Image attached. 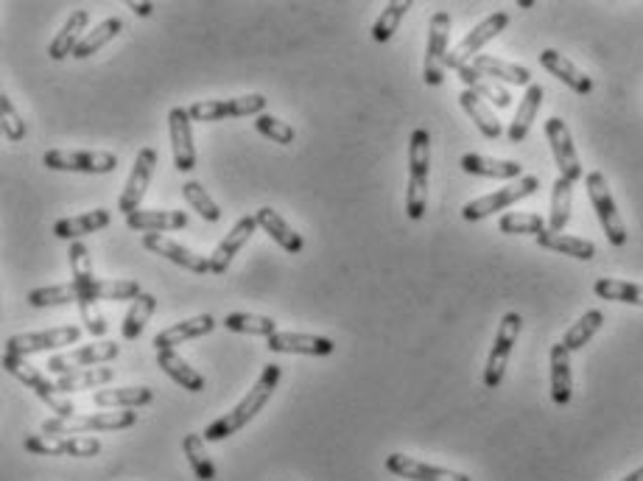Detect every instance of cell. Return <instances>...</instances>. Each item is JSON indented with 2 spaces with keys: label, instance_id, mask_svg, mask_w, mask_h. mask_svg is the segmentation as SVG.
Here are the masks:
<instances>
[{
  "label": "cell",
  "instance_id": "1",
  "mask_svg": "<svg viewBox=\"0 0 643 481\" xmlns=\"http://www.w3.org/2000/svg\"><path fill=\"white\" fill-rule=\"evenodd\" d=\"M280 375H283V370H280L277 364L263 367L258 381H255V386L244 395V400H241L238 406H233L227 414H221L219 420H213V423L205 428V442L227 440V437L238 434L244 426H249V423L258 417V412H263V406L272 400L274 389L280 384Z\"/></svg>",
  "mask_w": 643,
  "mask_h": 481
},
{
  "label": "cell",
  "instance_id": "2",
  "mask_svg": "<svg viewBox=\"0 0 643 481\" xmlns=\"http://www.w3.org/2000/svg\"><path fill=\"white\" fill-rule=\"evenodd\" d=\"M428 174H431V135L428 129H414L409 140V188H406V213L420 221L428 207Z\"/></svg>",
  "mask_w": 643,
  "mask_h": 481
},
{
  "label": "cell",
  "instance_id": "3",
  "mask_svg": "<svg viewBox=\"0 0 643 481\" xmlns=\"http://www.w3.org/2000/svg\"><path fill=\"white\" fill-rule=\"evenodd\" d=\"M3 370L9 372V375H14L17 381H23L42 403H48V409H51L56 417H76V406H73L68 398H62V392L56 389V384L48 381V375L42 370H37L34 364H28L26 358L3 353Z\"/></svg>",
  "mask_w": 643,
  "mask_h": 481
},
{
  "label": "cell",
  "instance_id": "4",
  "mask_svg": "<svg viewBox=\"0 0 643 481\" xmlns=\"http://www.w3.org/2000/svg\"><path fill=\"white\" fill-rule=\"evenodd\" d=\"M137 423V412L121 409V412L101 414H76V417H51L42 423V434L51 437H70V434H87V431H121Z\"/></svg>",
  "mask_w": 643,
  "mask_h": 481
},
{
  "label": "cell",
  "instance_id": "5",
  "mask_svg": "<svg viewBox=\"0 0 643 481\" xmlns=\"http://www.w3.org/2000/svg\"><path fill=\"white\" fill-rule=\"evenodd\" d=\"M585 188H588L590 205L596 210V216L602 221V230L607 235V241L613 247H624L627 244V227H624V219L618 213L616 199L610 193V185H607V177L602 171H590L585 177Z\"/></svg>",
  "mask_w": 643,
  "mask_h": 481
},
{
  "label": "cell",
  "instance_id": "6",
  "mask_svg": "<svg viewBox=\"0 0 643 481\" xmlns=\"http://www.w3.org/2000/svg\"><path fill=\"white\" fill-rule=\"evenodd\" d=\"M520 328H523V317H520V314H515V311L504 314L501 325H498V333H495V342L493 350H490V358H487V367H484V386H487V389H498L501 381H504L509 356H512V347L518 342Z\"/></svg>",
  "mask_w": 643,
  "mask_h": 481
},
{
  "label": "cell",
  "instance_id": "7",
  "mask_svg": "<svg viewBox=\"0 0 643 481\" xmlns=\"http://www.w3.org/2000/svg\"><path fill=\"white\" fill-rule=\"evenodd\" d=\"M537 191H540V179L529 174V177H520L515 185H507L501 191L487 193V196H479V199L467 202L462 207V216L467 221H481L498 213V210H507V207H512L515 202H520V199H526V196H532Z\"/></svg>",
  "mask_w": 643,
  "mask_h": 481
},
{
  "label": "cell",
  "instance_id": "8",
  "mask_svg": "<svg viewBox=\"0 0 643 481\" xmlns=\"http://www.w3.org/2000/svg\"><path fill=\"white\" fill-rule=\"evenodd\" d=\"M448 40H451V14L437 12L428 26V45H425L423 79L428 87L445 82V59H448Z\"/></svg>",
  "mask_w": 643,
  "mask_h": 481
},
{
  "label": "cell",
  "instance_id": "9",
  "mask_svg": "<svg viewBox=\"0 0 643 481\" xmlns=\"http://www.w3.org/2000/svg\"><path fill=\"white\" fill-rule=\"evenodd\" d=\"M42 165L51 171H73V174H112L118 168V154L51 149L42 154Z\"/></svg>",
  "mask_w": 643,
  "mask_h": 481
},
{
  "label": "cell",
  "instance_id": "10",
  "mask_svg": "<svg viewBox=\"0 0 643 481\" xmlns=\"http://www.w3.org/2000/svg\"><path fill=\"white\" fill-rule=\"evenodd\" d=\"M509 26V14L507 12H495L490 14L487 20H481L479 26L473 28L470 34H467L465 40L459 42L456 48H451L448 51V59H445V68L451 70H459L465 68V65H470L476 56H479V51L487 45V42H493L504 28Z\"/></svg>",
  "mask_w": 643,
  "mask_h": 481
},
{
  "label": "cell",
  "instance_id": "11",
  "mask_svg": "<svg viewBox=\"0 0 643 481\" xmlns=\"http://www.w3.org/2000/svg\"><path fill=\"white\" fill-rule=\"evenodd\" d=\"M82 339V328L76 325H65V328L40 330V333H14L6 339V353L12 356H34V353H48V350H59L65 344H76Z\"/></svg>",
  "mask_w": 643,
  "mask_h": 481
},
{
  "label": "cell",
  "instance_id": "12",
  "mask_svg": "<svg viewBox=\"0 0 643 481\" xmlns=\"http://www.w3.org/2000/svg\"><path fill=\"white\" fill-rule=\"evenodd\" d=\"M193 121H224V118H241V115H263L266 112V98L260 93L238 98H210V101H196L188 107Z\"/></svg>",
  "mask_w": 643,
  "mask_h": 481
},
{
  "label": "cell",
  "instance_id": "13",
  "mask_svg": "<svg viewBox=\"0 0 643 481\" xmlns=\"http://www.w3.org/2000/svg\"><path fill=\"white\" fill-rule=\"evenodd\" d=\"M118 353H121V347L115 342L84 344V347H76V350L62 353V356H51L45 367H48V372H56L62 378V375H70V372L101 367V364H107L112 358H118Z\"/></svg>",
  "mask_w": 643,
  "mask_h": 481
},
{
  "label": "cell",
  "instance_id": "14",
  "mask_svg": "<svg viewBox=\"0 0 643 481\" xmlns=\"http://www.w3.org/2000/svg\"><path fill=\"white\" fill-rule=\"evenodd\" d=\"M26 451L37 456H76L90 459L101 454V442L96 437H51V434H34L26 437Z\"/></svg>",
  "mask_w": 643,
  "mask_h": 481
},
{
  "label": "cell",
  "instance_id": "15",
  "mask_svg": "<svg viewBox=\"0 0 643 481\" xmlns=\"http://www.w3.org/2000/svg\"><path fill=\"white\" fill-rule=\"evenodd\" d=\"M546 138L554 154V163L560 168V177H565L568 182L585 177L582 163H579V154L574 149V138H571V129L562 118H548L546 121Z\"/></svg>",
  "mask_w": 643,
  "mask_h": 481
},
{
  "label": "cell",
  "instance_id": "16",
  "mask_svg": "<svg viewBox=\"0 0 643 481\" xmlns=\"http://www.w3.org/2000/svg\"><path fill=\"white\" fill-rule=\"evenodd\" d=\"M154 168H157V152L154 149H140L135 157V165H132V174L126 179V188L118 199V210L124 216H132L140 210V202L146 196V188H149L151 177H154Z\"/></svg>",
  "mask_w": 643,
  "mask_h": 481
},
{
  "label": "cell",
  "instance_id": "17",
  "mask_svg": "<svg viewBox=\"0 0 643 481\" xmlns=\"http://www.w3.org/2000/svg\"><path fill=\"white\" fill-rule=\"evenodd\" d=\"M191 112L188 107H174L168 112V129H171V152H174V168L188 174L196 168V149H193Z\"/></svg>",
  "mask_w": 643,
  "mask_h": 481
},
{
  "label": "cell",
  "instance_id": "18",
  "mask_svg": "<svg viewBox=\"0 0 643 481\" xmlns=\"http://www.w3.org/2000/svg\"><path fill=\"white\" fill-rule=\"evenodd\" d=\"M260 224L255 216H244V219L235 221V227L230 233L221 238V244L213 252H210V275H227V269H230V263L233 258L244 249L249 238L255 235Z\"/></svg>",
  "mask_w": 643,
  "mask_h": 481
},
{
  "label": "cell",
  "instance_id": "19",
  "mask_svg": "<svg viewBox=\"0 0 643 481\" xmlns=\"http://www.w3.org/2000/svg\"><path fill=\"white\" fill-rule=\"evenodd\" d=\"M143 247L149 249V252H154V255L165 258V261L177 263L182 269H188V272H196V275H207V272H210V258L196 255L193 249L182 247L174 238H165V235L160 233H149L143 235Z\"/></svg>",
  "mask_w": 643,
  "mask_h": 481
},
{
  "label": "cell",
  "instance_id": "20",
  "mask_svg": "<svg viewBox=\"0 0 643 481\" xmlns=\"http://www.w3.org/2000/svg\"><path fill=\"white\" fill-rule=\"evenodd\" d=\"M386 470L395 473L400 479L409 481H473L465 473H456V470L448 468H437V465H428V462H420L414 456L406 454H389L386 456Z\"/></svg>",
  "mask_w": 643,
  "mask_h": 481
},
{
  "label": "cell",
  "instance_id": "21",
  "mask_svg": "<svg viewBox=\"0 0 643 481\" xmlns=\"http://www.w3.org/2000/svg\"><path fill=\"white\" fill-rule=\"evenodd\" d=\"M269 353H297V356H330L336 350V344L328 336H311V333H294V330H283L269 336Z\"/></svg>",
  "mask_w": 643,
  "mask_h": 481
},
{
  "label": "cell",
  "instance_id": "22",
  "mask_svg": "<svg viewBox=\"0 0 643 481\" xmlns=\"http://www.w3.org/2000/svg\"><path fill=\"white\" fill-rule=\"evenodd\" d=\"M219 322L213 314H199V317L185 319V322H177V325H171V328L160 330L157 336H154V347L157 350H174L177 344L191 342V339H202L207 333H213Z\"/></svg>",
  "mask_w": 643,
  "mask_h": 481
},
{
  "label": "cell",
  "instance_id": "23",
  "mask_svg": "<svg viewBox=\"0 0 643 481\" xmlns=\"http://www.w3.org/2000/svg\"><path fill=\"white\" fill-rule=\"evenodd\" d=\"M126 227L137 233H174L188 227V213L185 210H137L126 216Z\"/></svg>",
  "mask_w": 643,
  "mask_h": 481
},
{
  "label": "cell",
  "instance_id": "24",
  "mask_svg": "<svg viewBox=\"0 0 643 481\" xmlns=\"http://www.w3.org/2000/svg\"><path fill=\"white\" fill-rule=\"evenodd\" d=\"M540 65H543L551 76H557L562 84H568V87H571L574 93H579V96H590V93H593V79L585 76V73L576 68L568 56H562L560 51L546 48V51L540 54Z\"/></svg>",
  "mask_w": 643,
  "mask_h": 481
},
{
  "label": "cell",
  "instance_id": "25",
  "mask_svg": "<svg viewBox=\"0 0 643 481\" xmlns=\"http://www.w3.org/2000/svg\"><path fill=\"white\" fill-rule=\"evenodd\" d=\"M574 398V375H571V353L565 344L551 347V400L557 406H568Z\"/></svg>",
  "mask_w": 643,
  "mask_h": 481
},
{
  "label": "cell",
  "instance_id": "26",
  "mask_svg": "<svg viewBox=\"0 0 643 481\" xmlns=\"http://www.w3.org/2000/svg\"><path fill=\"white\" fill-rule=\"evenodd\" d=\"M473 68L479 70L481 76L493 79V82H507L518 84V87H532V70L515 65V62H504L498 56L479 54L473 59Z\"/></svg>",
  "mask_w": 643,
  "mask_h": 481
},
{
  "label": "cell",
  "instance_id": "27",
  "mask_svg": "<svg viewBox=\"0 0 643 481\" xmlns=\"http://www.w3.org/2000/svg\"><path fill=\"white\" fill-rule=\"evenodd\" d=\"M112 221V213L107 207H96L90 213H82V216H70V219H59L54 224V235L62 238V241H79L82 235L98 233L104 230L107 224Z\"/></svg>",
  "mask_w": 643,
  "mask_h": 481
},
{
  "label": "cell",
  "instance_id": "28",
  "mask_svg": "<svg viewBox=\"0 0 643 481\" xmlns=\"http://www.w3.org/2000/svg\"><path fill=\"white\" fill-rule=\"evenodd\" d=\"M87 23H90V12L87 9H79V12H73L65 20V26L59 28V34H56L51 45H48V56L51 59H65V56H73V51L79 48V42L87 37L84 31H87Z\"/></svg>",
  "mask_w": 643,
  "mask_h": 481
},
{
  "label": "cell",
  "instance_id": "29",
  "mask_svg": "<svg viewBox=\"0 0 643 481\" xmlns=\"http://www.w3.org/2000/svg\"><path fill=\"white\" fill-rule=\"evenodd\" d=\"M543 98H546V90H543L540 84L526 87V96H523V101L518 104L515 121H512L507 129L509 143H523V140L529 138V129H532L534 118H537V112L543 107Z\"/></svg>",
  "mask_w": 643,
  "mask_h": 481
},
{
  "label": "cell",
  "instance_id": "30",
  "mask_svg": "<svg viewBox=\"0 0 643 481\" xmlns=\"http://www.w3.org/2000/svg\"><path fill=\"white\" fill-rule=\"evenodd\" d=\"M255 219H258L260 227L269 233V238H272L277 247H283L286 252H291V255L302 252V247H305L302 235L294 233V227H288V221L283 219L277 210H272V207H260L258 213H255Z\"/></svg>",
  "mask_w": 643,
  "mask_h": 481
},
{
  "label": "cell",
  "instance_id": "31",
  "mask_svg": "<svg viewBox=\"0 0 643 481\" xmlns=\"http://www.w3.org/2000/svg\"><path fill=\"white\" fill-rule=\"evenodd\" d=\"M459 165H462V171H465V174H476V177H490V179L523 177V165H520L518 160H495V157H484V154H465Z\"/></svg>",
  "mask_w": 643,
  "mask_h": 481
},
{
  "label": "cell",
  "instance_id": "32",
  "mask_svg": "<svg viewBox=\"0 0 643 481\" xmlns=\"http://www.w3.org/2000/svg\"><path fill=\"white\" fill-rule=\"evenodd\" d=\"M154 400L149 386H121V389H98L93 403L98 409H140Z\"/></svg>",
  "mask_w": 643,
  "mask_h": 481
},
{
  "label": "cell",
  "instance_id": "33",
  "mask_svg": "<svg viewBox=\"0 0 643 481\" xmlns=\"http://www.w3.org/2000/svg\"><path fill=\"white\" fill-rule=\"evenodd\" d=\"M157 367H160L168 378H174L182 389H188V392H202V389H205V375H199V372L193 370L185 358L177 356L174 350H157Z\"/></svg>",
  "mask_w": 643,
  "mask_h": 481
},
{
  "label": "cell",
  "instance_id": "34",
  "mask_svg": "<svg viewBox=\"0 0 643 481\" xmlns=\"http://www.w3.org/2000/svg\"><path fill=\"white\" fill-rule=\"evenodd\" d=\"M537 247L560 252V255H568V258H576V261H593L596 258V244L593 241L576 238V235L551 233V230L537 235Z\"/></svg>",
  "mask_w": 643,
  "mask_h": 481
},
{
  "label": "cell",
  "instance_id": "35",
  "mask_svg": "<svg viewBox=\"0 0 643 481\" xmlns=\"http://www.w3.org/2000/svg\"><path fill=\"white\" fill-rule=\"evenodd\" d=\"M459 104H462V110L473 118V124L479 126V132L487 140H498L504 135V129H501V121L495 118V112L487 107V101L481 96H476L473 90H462L459 93Z\"/></svg>",
  "mask_w": 643,
  "mask_h": 481
},
{
  "label": "cell",
  "instance_id": "36",
  "mask_svg": "<svg viewBox=\"0 0 643 481\" xmlns=\"http://www.w3.org/2000/svg\"><path fill=\"white\" fill-rule=\"evenodd\" d=\"M456 73H459V79L467 84V90H473L476 96H481L484 101H490V104L498 107V110H507L509 104H512V96H509L507 90H504L498 82H493V79L481 76L479 70L473 68V62L465 65V68H459Z\"/></svg>",
  "mask_w": 643,
  "mask_h": 481
},
{
  "label": "cell",
  "instance_id": "37",
  "mask_svg": "<svg viewBox=\"0 0 643 481\" xmlns=\"http://www.w3.org/2000/svg\"><path fill=\"white\" fill-rule=\"evenodd\" d=\"M87 297V286L82 283H65V286H42L28 294V303L34 308H54V305H70L82 303Z\"/></svg>",
  "mask_w": 643,
  "mask_h": 481
},
{
  "label": "cell",
  "instance_id": "38",
  "mask_svg": "<svg viewBox=\"0 0 643 481\" xmlns=\"http://www.w3.org/2000/svg\"><path fill=\"white\" fill-rule=\"evenodd\" d=\"M571 202H574V182L557 177L554 191H551V213H548V230L562 233L571 221Z\"/></svg>",
  "mask_w": 643,
  "mask_h": 481
},
{
  "label": "cell",
  "instance_id": "39",
  "mask_svg": "<svg viewBox=\"0 0 643 481\" xmlns=\"http://www.w3.org/2000/svg\"><path fill=\"white\" fill-rule=\"evenodd\" d=\"M112 378H115V367H90V370L62 375V378L56 381V389H59L62 395H70V392H84V389H96V386L110 384Z\"/></svg>",
  "mask_w": 643,
  "mask_h": 481
},
{
  "label": "cell",
  "instance_id": "40",
  "mask_svg": "<svg viewBox=\"0 0 643 481\" xmlns=\"http://www.w3.org/2000/svg\"><path fill=\"white\" fill-rule=\"evenodd\" d=\"M593 291L599 300H610V303H627L643 305V286L641 283H627V280H613V277H599L593 283Z\"/></svg>",
  "mask_w": 643,
  "mask_h": 481
},
{
  "label": "cell",
  "instance_id": "41",
  "mask_svg": "<svg viewBox=\"0 0 643 481\" xmlns=\"http://www.w3.org/2000/svg\"><path fill=\"white\" fill-rule=\"evenodd\" d=\"M121 31H124V20H121V17H110V20L98 23V26L79 42V48L73 51V59H90V56L98 54L104 45H110Z\"/></svg>",
  "mask_w": 643,
  "mask_h": 481
},
{
  "label": "cell",
  "instance_id": "42",
  "mask_svg": "<svg viewBox=\"0 0 643 481\" xmlns=\"http://www.w3.org/2000/svg\"><path fill=\"white\" fill-rule=\"evenodd\" d=\"M157 311V297L154 294H140L135 303L129 305V311H126L124 317V325H121V333H124L126 342H135V339H140V333H143V328H146V322H149V317Z\"/></svg>",
  "mask_w": 643,
  "mask_h": 481
},
{
  "label": "cell",
  "instance_id": "43",
  "mask_svg": "<svg viewBox=\"0 0 643 481\" xmlns=\"http://www.w3.org/2000/svg\"><path fill=\"white\" fill-rule=\"evenodd\" d=\"M604 325V314L599 311V308H590V311H585L582 314V319L579 322H574L571 328H568V333L562 336V344H565V350L568 353H574V350H582L585 344L599 333V328Z\"/></svg>",
  "mask_w": 643,
  "mask_h": 481
},
{
  "label": "cell",
  "instance_id": "44",
  "mask_svg": "<svg viewBox=\"0 0 643 481\" xmlns=\"http://www.w3.org/2000/svg\"><path fill=\"white\" fill-rule=\"evenodd\" d=\"M143 294L137 280H96V283H87V297H96V300H132Z\"/></svg>",
  "mask_w": 643,
  "mask_h": 481
},
{
  "label": "cell",
  "instance_id": "45",
  "mask_svg": "<svg viewBox=\"0 0 643 481\" xmlns=\"http://www.w3.org/2000/svg\"><path fill=\"white\" fill-rule=\"evenodd\" d=\"M182 451H185V456H188V462H191L196 479L216 481V465H213V462H210V456H207L205 437H202V434H188V437L182 440Z\"/></svg>",
  "mask_w": 643,
  "mask_h": 481
},
{
  "label": "cell",
  "instance_id": "46",
  "mask_svg": "<svg viewBox=\"0 0 643 481\" xmlns=\"http://www.w3.org/2000/svg\"><path fill=\"white\" fill-rule=\"evenodd\" d=\"M233 333H249V336H274L277 333V322L272 317H260V314H227L221 322Z\"/></svg>",
  "mask_w": 643,
  "mask_h": 481
},
{
  "label": "cell",
  "instance_id": "47",
  "mask_svg": "<svg viewBox=\"0 0 643 481\" xmlns=\"http://www.w3.org/2000/svg\"><path fill=\"white\" fill-rule=\"evenodd\" d=\"M411 9V0H395V3H389L381 17L375 20V26H372V40L375 42H389L395 37L397 26H400V20L409 14Z\"/></svg>",
  "mask_w": 643,
  "mask_h": 481
},
{
  "label": "cell",
  "instance_id": "48",
  "mask_svg": "<svg viewBox=\"0 0 643 481\" xmlns=\"http://www.w3.org/2000/svg\"><path fill=\"white\" fill-rule=\"evenodd\" d=\"M498 230L504 235H537L546 233V219L537 213H507L498 221Z\"/></svg>",
  "mask_w": 643,
  "mask_h": 481
},
{
  "label": "cell",
  "instance_id": "49",
  "mask_svg": "<svg viewBox=\"0 0 643 481\" xmlns=\"http://www.w3.org/2000/svg\"><path fill=\"white\" fill-rule=\"evenodd\" d=\"M182 196H185V202H188V205H191L202 219L210 221V224H216V221L221 219L219 205L210 199V193H207L196 179H191V182H185V185H182Z\"/></svg>",
  "mask_w": 643,
  "mask_h": 481
},
{
  "label": "cell",
  "instance_id": "50",
  "mask_svg": "<svg viewBox=\"0 0 643 481\" xmlns=\"http://www.w3.org/2000/svg\"><path fill=\"white\" fill-rule=\"evenodd\" d=\"M70 272H73V283H82V286H87V283H96L98 277L96 272H93V255H90V249L84 247L82 241H73L70 244Z\"/></svg>",
  "mask_w": 643,
  "mask_h": 481
},
{
  "label": "cell",
  "instance_id": "51",
  "mask_svg": "<svg viewBox=\"0 0 643 481\" xmlns=\"http://www.w3.org/2000/svg\"><path fill=\"white\" fill-rule=\"evenodd\" d=\"M255 129H258L263 138H269L272 143H280V146H288V143H294V138H297L294 126H288L286 121L274 118L269 112H263V115L255 118Z\"/></svg>",
  "mask_w": 643,
  "mask_h": 481
},
{
  "label": "cell",
  "instance_id": "52",
  "mask_svg": "<svg viewBox=\"0 0 643 481\" xmlns=\"http://www.w3.org/2000/svg\"><path fill=\"white\" fill-rule=\"evenodd\" d=\"M0 124H3V135L9 143H20L26 138V121L20 118V112L6 93L0 96Z\"/></svg>",
  "mask_w": 643,
  "mask_h": 481
},
{
  "label": "cell",
  "instance_id": "53",
  "mask_svg": "<svg viewBox=\"0 0 643 481\" xmlns=\"http://www.w3.org/2000/svg\"><path fill=\"white\" fill-rule=\"evenodd\" d=\"M79 311H82L84 330H87L90 336L101 339V336L107 333V319H104V314H101L96 297H84L82 303H79Z\"/></svg>",
  "mask_w": 643,
  "mask_h": 481
},
{
  "label": "cell",
  "instance_id": "54",
  "mask_svg": "<svg viewBox=\"0 0 643 481\" xmlns=\"http://www.w3.org/2000/svg\"><path fill=\"white\" fill-rule=\"evenodd\" d=\"M129 9L135 14H140V17H149L154 6H151V3H129Z\"/></svg>",
  "mask_w": 643,
  "mask_h": 481
},
{
  "label": "cell",
  "instance_id": "55",
  "mask_svg": "<svg viewBox=\"0 0 643 481\" xmlns=\"http://www.w3.org/2000/svg\"><path fill=\"white\" fill-rule=\"evenodd\" d=\"M621 481H643V468H638L635 473H630L627 479H621Z\"/></svg>",
  "mask_w": 643,
  "mask_h": 481
}]
</instances>
